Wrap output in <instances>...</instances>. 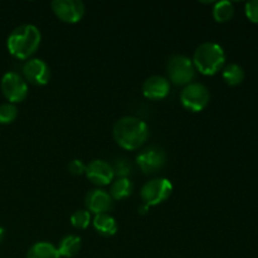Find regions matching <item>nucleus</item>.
<instances>
[{
	"instance_id": "nucleus-11",
	"label": "nucleus",
	"mask_w": 258,
	"mask_h": 258,
	"mask_svg": "<svg viewBox=\"0 0 258 258\" xmlns=\"http://www.w3.org/2000/svg\"><path fill=\"white\" fill-rule=\"evenodd\" d=\"M86 176L88 180L92 184L97 186H105L108 185L113 181L115 174H113V169L111 164L107 161L101 160H92L87 166H86Z\"/></svg>"
},
{
	"instance_id": "nucleus-19",
	"label": "nucleus",
	"mask_w": 258,
	"mask_h": 258,
	"mask_svg": "<svg viewBox=\"0 0 258 258\" xmlns=\"http://www.w3.org/2000/svg\"><path fill=\"white\" fill-rule=\"evenodd\" d=\"M234 15V7L233 3L228 2V0H223V2L216 3L213 8V18L216 22L218 23H226L233 18Z\"/></svg>"
},
{
	"instance_id": "nucleus-14",
	"label": "nucleus",
	"mask_w": 258,
	"mask_h": 258,
	"mask_svg": "<svg viewBox=\"0 0 258 258\" xmlns=\"http://www.w3.org/2000/svg\"><path fill=\"white\" fill-rule=\"evenodd\" d=\"M93 227L98 234L103 237H112L117 232V222L108 213L97 214L93 218Z\"/></svg>"
},
{
	"instance_id": "nucleus-8",
	"label": "nucleus",
	"mask_w": 258,
	"mask_h": 258,
	"mask_svg": "<svg viewBox=\"0 0 258 258\" xmlns=\"http://www.w3.org/2000/svg\"><path fill=\"white\" fill-rule=\"evenodd\" d=\"M2 92L10 103H19L28 96V83L17 72H7L0 82Z\"/></svg>"
},
{
	"instance_id": "nucleus-21",
	"label": "nucleus",
	"mask_w": 258,
	"mask_h": 258,
	"mask_svg": "<svg viewBox=\"0 0 258 258\" xmlns=\"http://www.w3.org/2000/svg\"><path fill=\"white\" fill-rule=\"evenodd\" d=\"M71 224L76 229H86L91 224V213L87 209H80L76 211L71 216Z\"/></svg>"
},
{
	"instance_id": "nucleus-20",
	"label": "nucleus",
	"mask_w": 258,
	"mask_h": 258,
	"mask_svg": "<svg viewBox=\"0 0 258 258\" xmlns=\"http://www.w3.org/2000/svg\"><path fill=\"white\" fill-rule=\"evenodd\" d=\"M18 117V108L14 103L5 102L0 105V123L9 125Z\"/></svg>"
},
{
	"instance_id": "nucleus-18",
	"label": "nucleus",
	"mask_w": 258,
	"mask_h": 258,
	"mask_svg": "<svg viewBox=\"0 0 258 258\" xmlns=\"http://www.w3.org/2000/svg\"><path fill=\"white\" fill-rule=\"evenodd\" d=\"M222 77L228 86H238L244 80V70L237 63H231L222 70Z\"/></svg>"
},
{
	"instance_id": "nucleus-23",
	"label": "nucleus",
	"mask_w": 258,
	"mask_h": 258,
	"mask_svg": "<svg viewBox=\"0 0 258 258\" xmlns=\"http://www.w3.org/2000/svg\"><path fill=\"white\" fill-rule=\"evenodd\" d=\"M67 169H68V171H70V173L75 176H80V175H82V174L86 173L85 163H83L82 160H80V159H73L72 161H70Z\"/></svg>"
},
{
	"instance_id": "nucleus-10",
	"label": "nucleus",
	"mask_w": 258,
	"mask_h": 258,
	"mask_svg": "<svg viewBox=\"0 0 258 258\" xmlns=\"http://www.w3.org/2000/svg\"><path fill=\"white\" fill-rule=\"evenodd\" d=\"M23 76H24L23 78L29 83L42 87L49 82L50 68L43 59L32 58V59H28L23 66Z\"/></svg>"
},
{
	"instance_id": "nucleus-15",
	"label": "nucleus",
	"mask_w": 258,
	"mask_h": 258,
	"mask_svg": "<svg viewBox=\"0 0 258 258\" xmlns=\"http://www.w3.org/2000/svg\"><path fill=\"white\" fill-rule=\"evenodd\" d=\"M81 248H82V239H81V237L76 236V234H68L59 242L58 252H59L60 257L73 258L80 253Z\"/></svg>"
},
{
	"instance_id": "nucleus-22",
	"label": "nucleus",
	"mask_w": 258,
	"mask_h": 258,
	"mask_svg": "<svg viewBox=\"0 0 258 258\" xmlns=\"http://www.w3.org/2000/svg\"><path fill=\"white\" fill-rule=\"evenodd\" d=\"M112 169L115 178H127L131 174V170H133V165H131V163L127 159L118 158L113 163Z\"/></svg>"
},
{
	"instance_id": "nucleus-26",
	"label": "nucleus",
	"mask_w": 258,
	"mask_h": 258,
	"mask_svg": "<svg viewBox=\"0 0 258 258\" xmlns=\"http://www.w3.org/2000/svg\"><path fill=\"white\" fill-rule=\"evenodd\" d=\"M4 237H5V229L3 227H0V243L4 241Z\"/></svg>"
},
{
	"instance_id": "nucleus-4",
	"label": "nucleus",
	"mask_w": 258,
	"mask_h": 258,
	"mask_svg": "<svg viewBox=\"0 0 258 258\" xmlns=\"http://www.w3.org/2000/svg\"><path fill=\"white\" fill-rule=\"evenodd\" d=\"M169 80L176 86H188L196 77V67L191 58L183 54H175L166 64Z\"/></svg>"
},
{
	"instance_id": "nucleus-12",
	"label": "nucleus",
	"mask_w": 258,
	"mask_h": 258,
	"mask_svg": "<svg viewBox=\"0 0 258 258\" xmlns=\"http://www.w3.org/2000/svg\"><path fill=\"white\" fill-rule=\"evenodd\" d=\"M85 206L87 211L95 216L108 213L113 207V199L103 189H92L86 194Z\"/></svg>"
},
{
	"instance_id": "nucleus-1",
	"label": "nucleus",
	"mask_w": 258,
	"mask_h": 258,
	"mask_svg": "<svg viewBox=\"0 0 258 258\" xmlns=\"http://www.w3.org/2000/svg\"><path fill=\"white\" fill-rule=\"evenodd\" d=\"M113 140L125 150H138L145 144L149 136V127L145 121L135 116L118 118L112 128Z\"/></svg>"
},
{
	"instance_id": "nucleus-2",
	"label": "nucleus",
	"mask_w": 258,
	"mask_h": 258,
	"mask_svg": "<svg viewBox=\"0 0 258 258\" xmlns=\"http://www.w3.org/2000/svg\"><path fill=\"white\" fill-rule=\"evenodd\" d=\"M42 42L40 30L33 24H23L13 29L7 40L10 54L18 59H29Z\"/></svg>"
},
{
	"instance_id": "nucleus-5",
	"label": "nucleus",
	"mask_w": 258,
	"mask_h": 258,
	"mask_svg": "<svg viewBox=\"0 0 258 258\" xmlns=\"http://www.w3.org/2000/svg\"><path fill=\"white\" fill-rule=\"evenodd\" d=\"M211 93L208 88L199 82H191L180 92V103L190 112H201L208 106Z\"/></svg>"
},
{
	"instance_id": "nucleus-16",
	"label": "nucleus",
	"mask_w": 258,
	"mask_h": 258,
	"mask_svg": "<svg viewBox=\"0 0 258 258\" xmlns=\"http://www.w3.org/2000/svg\"><path fill=\"white\" fill-rule=\"evenodd\" d=\"M27 258H62L58 248L49 242H37L27 252Z\"/></svg>"
},
{
	"instance_id": "nucleus-25",
	"label": "nucleus",
	"mask_w": 258,
	"mask_h": 258,
	"mask_svg": "<svg viewBox=\"0 0 258 258\" xmlns=\"http://www.w3.org/2000/svg\"><path fill=\"white\" fill-rule=\"evenodd\" d=\"M149 209H150V207L149 206H146V204H140V206H139V208H138V212H139V214H146L149 212Z\"/></svg>"
},
{
	"instance_id": "nucleus-24",
	"label": "nucleus",
	"mask_w": 258,
	"mask_h": 258,
	"mask_svg": "<svg viewBox=\"0 0 258 258\" xmlns=\"http://www.w3.org/2000/svg\"><path fill=\"white\" fill-rule=\"evenodd\" d=\"M244 12L251 22L258 23V0H251V2L246 3Z\"/></svg>"
},
{
	"instance_id": "nucleus-7",
	"label": "nucleus",
	"mask_w": 258,
	"mask_h": 258,
	"mask_svg": "<svg viewBox=\"0 0 258 258\" xmlns=\"http://www.w3.org/2000/svg\"><path fill=\"white\" fill-rule=\"evenodd\" d=\"M136 164L145 175H153L163 170L166 164V154L159 146H149L136 156Z\"/></svg>"
},
{
	"instance_id": "nucleus-17",
	"label": "nucleus",
	"mask_w": 258,
	"mask_h": 258,
	"mask_svg": "<svg viewBox=\"0 0 258 258\" xmlns=\"http://www.w3.org/2000/svg\"><path fill=\"white\" fill-rule=\"evenodd\" d=\"M134 191V184L128 178H116L110 188V196L113 201H122L128 198Z\"/></svg>"
},
{
	"instance_id": "nucleus-13",
	"label": "nucleus",
	"mask_w": 258,
	"mask_h": 258,
	"mask_svg": "<svg viewBox=\"0 0 258 258\" xmlns=\"http://www.w3.org/2000/svg\"><path fill=\"white\" fill-rule=\"evenodd\" d=\"M170 92V81L163 76H151L143 85V95L153 101L165 98Z\"/></svg>"
},
{
	"instance_id": "nucleus-3",
	"label": "nucleus",
	"mask_w": 258,
	"mask_h": 258,
	"mask_svg": "<svg viewBox=\"0 0 258 258\" xmlns=\"http://www.w3.org/2000/svg\"><path fill=\"white\" fill-rule=\"evenodd\" d=\"M196 71L204 76H214L223 70L226 63V53L223 48L214 42L202 43L193 55Z\"/></svg>"
},
{
	"instance_id": "nucleus-9",
	"label": "nucleus",
	"mask_w": 258,
	"mask_h": 258,
	"mask_svg": "<svg viewBox=\"0 0 258 258\" xmlns=\"http://www.w3.org/2000/svg\"><path fill=\"white\" fill-rule=\"evenodd\" d=\"M50 7L55 17L67 24H76L85 17V4L80 0H54Z\"/></svg>"
},
{
	"instance_id": "nucleus-6",
	"label": "nucleus",
	"mask_w": 258,
	"mask_h": 258,
	"mask_svg": "<svg viewBox=\"0 0 258 258\" xmlns=\"http://www.w3.org/2000/svg\"><path fill=\"white\" fill-rule=\"evenodd\" d=\"M173 193V184L166 178H155L144 184L141 188L143 203L149 207H155L169 199Z\"/></svg>"
}]
</instances>
